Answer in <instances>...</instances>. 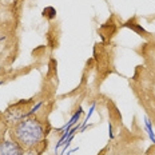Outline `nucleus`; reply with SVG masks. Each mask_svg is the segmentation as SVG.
<instances>
[{
  "label": "nucleus",
  "instance_id": "3",
  "mask_svg": "<svg viewBox=\"0 0 155 155\" xmlns=\"http://www.w3.org/2000/svg\"><path fill=\"white\" fill-rule=\"evenodd\" d=\"M55 14H56V11H55L52 7H48V8H46V9L43 11V15L47 16L48 19H54V18H55Z\"/></svg>",
  "mask_w": 155,
  "mask_h": 155
},
{
  "label": "nucleus",
  "instance_id": "2",
  "mask_svg": "<svg viewBox=\"0 0 155 155\" xmlns=\"http://www.w3.org/2000/svg\"><path fill=\"white\" fill-rule=\"evenodd\" d=\"M0 155H23V148L14 140L0 142Z\"/></svg>",
  "mask_w": 155,
  "mask_h": 155
},
{
  "label": "nucleus",
  "instance_id": "1",
  "mask_svg": "<svg viewBox=\"0 0 155 155\" xmlns=\"http://www.w3.org/2000/svg\"><path fill=\"white\" fill-rule=\"evenodd\" d=\"M9 134L12 140L16 142L23 150H28L40 143L46 131L40 120L35 118H25L12 126Z\"/></svg>",
  "mask_w": 155,
  "mask_h": 155
}]
</instances>
